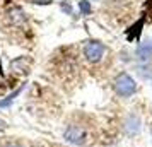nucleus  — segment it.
<instances>
[{
	"label": "nucleus",
	"instance_id": "3",
	"mask_svg": "<svg viewBox=\"0 0 152 147\" xmlns=\"http://www.w3.org/2000/svg\"><path fill=\"white\" fill-rule=\"evenodd\" d=\"M63 139L74 146H84L86 144V130L80 125H69L63 132Z\"/></svg>",
	"mask_w": 152,
	"mask_h": 147
},
{
	"label": "nucleus",
	"instance_id": "5",
	"mask_svg": "<svg viewBox=\"0 0 152 147\" xmlns=\"http://www.w3.org/2000/svg\"><path fill=\"white\" fill-rule=\"evenodd\" d=\"M138 62H151L152 60V41H144L137 46Z\"/></svg>",
	"mask_w": 152,
	"mask_h": 147
},
{
	"label": "nucleus",
	"instance_id": "6",
	"mask_svg": "<svg viewBox=\"0 0 152 147\" xmlns=\"http://www.w3.org/2000/svg\"><path fill=\"white\" fill-rule=\"evenodd\" d=\"M22 89H24V84H22L21 87H19V89H15L14 92H10V94H9L7 98L0 99V110H2V108H9V106L12 105V103H14V99H15V98H17V96H19V94L22 92Z\"/></svg>",
	"mask_w": 152,
	"mask_h": 147
},
{
	"label": "nucleus",
	"instance_id": "10",
	"mask_svg": "<svg viewBox=\"0 0 152 147\" xmlns=\"http://www.w3.org/2000/svg\"><path fill=\"white\" fill-rule=\"evenodd\" d=\"M51 2H53V0H33V4H38V5H43V4H45V5H50Z\"/></svg>",
	"mask_w": 152,
	"mask_h": 147
},
{
	"label": "nucleus",
	"instance_id": "4",
	"mask_svg": "<svg viewBox=\"0 0 152 147\" xmlns=\"http://www.w3.org/2000/svg\"><path fill=\"white\" fill-rule=\"evenodd\" d=\"M142 128V120L138 116L137 113H130L126 118H125V123H123V132L125 135L128 137H135Z\"/></svg>",
	"mask_w": 152,
	"mask_h": 147
},
{
	"label": "nucleus",
	"instance_id": "9",
	"mask_svg": "<svg viewBox=\"0 0 152 147\" xmlns=\"http://www.w3.org/2000/svg\"><path fill=\"white\" fill-rule=\"evenodd\" d=\"M62 10L65 12V14L72 15V7H70V5H67V4H62Z\"/></svg>",
	"mask_w": 152,
	"mask_h": 147
},
{
	"label": "nucleus",
	"instance_id": "7",
	"mask_svg": "<svg viewBox=\"0 0 152 147\" xmlns=\"http://www.w3.org/2000/svg\"><path fill=\"white\" fill-rule=\"evenodd\" d=\"M142 26H144V19H140L137 24H133V26H132L130 31H126V38H128V39H137L138 36H140Z\"/></svg>",
	"mask_w": 152,
	"mask_h": 147
},
{
	"label": "nucleus",
	"instance_id": "11",
	"mask_svg": "<svg viewBox=\"0 0 152 147\" xmlns=\"http://www.w3.org/2000/svg\"><path fill=\"white\" fill-rule=\"evenodd\" d=\"M7 121H5V120H2L0 118V132H4V130H7Z\"/></svg>",
	"mask_w": 152,
	"mask_h": 147
},
{
	"label": "nucleus",
	"instance_id": "2",
	"mask_svg": "<svg viewBox=\"0 0 152 147\" xmlns=\"http://www.w3.org/2000/svg\"><path fill=\"white\" fill-rule=\"evenodd\" d=\"M103 55H104V45L101 41L91 39V41L86 43V46H84V56H86L87 62H91V63L101 62Z\"/></svg>",
	"mask_w": 152,
	"mask_h": 147
},
{
	"label": "nucleus",
	"instance_id": "12",
	"mask_svg": "<svg viewBox=\"0 0 152 147\" xmlns=\"http://www.w3.org/2000/svg\"><path fill=\"white\" fill-rule=\"evenodd\" d=\"M4 147H22L21 144H15V142H10V144H5Z\"/></svg>",
	"mask_w": 152,
	"mask_h": 147
},
{
	"label": "nucleus",
	"instance_id": "8",
	"mask_svg": "<svg viewBox=\"0 0 152 147\" xmlns=\"http://www.w3.org/2000/svg\"><path fill=\"white\" fill-rule=\"evenodd\" d=\"M79 9H80V12L82 14H91V4L89 2H86V0H82V2H79Z\"/></svg>",
	"mask_w": 152,
	"mask_h": 147
},
{
	"label": "nucleus",
	"instance_id": "1",
	"mask_svg": "<svg viewBox=\"0 0 152 147\" xmlns=\"http://www.w3.org/2000/svg\"><path fill=\"white\" fill-rule=\"evenodd\" d=\"M113 89H115V92L120 98H130V96H133L137 92V82H135V79L132 77L130 74L121 72L113 80Z\"/></svg>",
	"mask_w": 152,
	"mask_h": 147
}]
</instances>
